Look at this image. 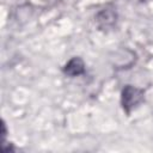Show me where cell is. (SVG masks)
<instances>
[{
	"mask_svg": "<svg viewBox=\"0 0 153 153\" xmlns=\"http://www.w3.org/2000/svg\"><path fill=\"white\" fill-rule=\"evenodd\" d=\"M145 99V91L133 85H126L121 92V105L129 115Z\"/></svg>",
	"mask_w": 153,
	"mask_h": 153,
	"instance_id": "cell-1",
	"label": "cell"
},
{
	"mask_svg": "<svg viewBox=\"0 0 153 153\" xmlns=\"http://www.w3.org/2000/svg\"><path fill=\"white\" fill-rule=\"evenodd\" d=\"M136 61V54L129 48H120L110 55V62L116 69L130 68Z\"/></svg>",
	"mask_w": 153,
	"mask_h": 153,
	"instance_id": "cell-2",
	"label": "cell"
},
{
	"mask_svg": "<svg viewBox=\"0 0 153 153\" xmlns=\"http://www.w3.org/2000/svg\"><path fill=\"white\" fill-rule=\"evenodd\" d=\"M94 19L100 30H110L117 22V12L114 7H105L96 13Z\"/></svg>",
	"mask_w": 153,
	"mask_h": 153,
	"instance_id": "cell-3",
	"label": "cell"
},
{
	"mask_svg": "<svg viewBox=\"0 0 153 153\" xmlns=\"http://www.w3.org/2000/svg\"><path fill=\"white\" fill-rule=\"evenodd\" d=\"M63 74L69 78H75L85 73V62L79 56H73L63 66Z\"/></svg>",
	"mask_w": 153,
	"mask_h": 153,
	"instance_id": "cell-4",
	"label": "cell"
},
{
	"mask_svg": "<svg viewBox=\"0 0 153 153\" xmlns=\"http://www.w3.org/2000/svg\"><path fill=\"white\" fill-rule=\"evenodd\" d=\"M26 2L32 8L48 10V8L54 7L59 2V0H26Z\"/></svg>",
	"mask_w": 153,
	"mask_h": 153,
	"instance_id": "cell-5",
	"label": "cell"
},
{
	"mask_svg": "<svg viewBox=\"0 0 153 153\" xmlns=\"http://www.w3.org/2000/svg\"><path fill=\"white\" fill-rule=\"evenodd\" d=\"M6 134H7V130H6V124H5V122L2 121V122H1V135H2V141L5 140Z\"/></svg>",
	"mask_w": 153,
	"mask_h": 153,
	"instance_id": "cell-6",
	"label": "cell"
},
{
	"mask_svg": "<svg viewBox=\"0 0 153 153\" xmlns=\"http://www.w3.org/2000/svg\"><path fill=\"white\" fill-rule=\"evenodd\" d=\"M140 2H143V1H148V0H139Z\"/></svg>",
	"mask_w": 153,
	"mask_h": 153,
	"instance_id": "cell-7",
	"label": "cell"
}]
</instances>
